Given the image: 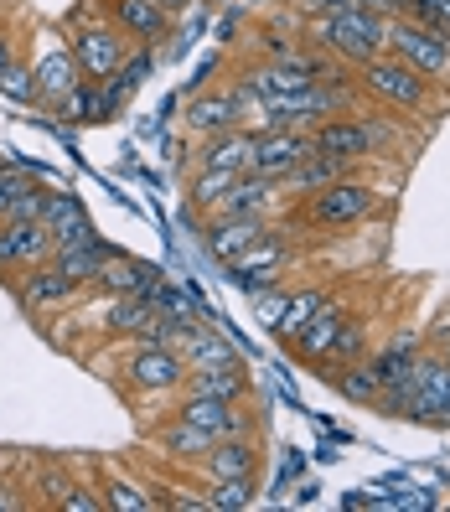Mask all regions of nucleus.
I'll list each match as a JSON object with an SVG mask.
<instances>
[{"label":"nucleus","mask_w":450,"mask_h":512,"mask_svg":"<svg viewBox=\"0 0 450 512\" xmlns=\"http://www.w3.org/2000/svg\"><path fill=\"white\" fill-rule=\"evenodd\" d=\"M311 47H321V52H337L342 63H368V57H378V52H388V16L383 11H373V6H342V11H321V16H311Z\"/></svg>","instance_id":"1"},{"label":"nucleus","mask_w":450,"mask_h":512,"mask_svg":"<svg viewBox=\"0 0 450 512\" xmlns=\"http://www.w3.org/2000/svg\"><path fill=\"white\" fill-rule=\"evenodd\" d=\"M68 47H73V57H78V73L94 78V83H104L119 63H125L130 37L109 21L104 6H88V11L78 6V11L68 16Z\"/></svg>","instance_id":"2"},{"label":"nucleus","mask_w":450,"mask_h":512,"mask_svg":"<svg viewBox=\"0 0 450 512\" xmlns=\"http://www.w3.org/2000/svg\"><path fill=\"white\" fill-rule=\"evenodd\" d=\"M119 373H125V388L140 399H176L187 383V357L182 347H161V342H130L119 352Z\"/></svg>","instance_id":"3"},{"label":"nucleus","mask_w":450,"mask_h":512,"mask_svg":"<svg viewBox=\"0 0 450 512\" xmlns=\"http://www.w3.org/2000/svg\"><path fill=\"white\" fill-rule=\"evenodd\" d=\"M373 207H378V187L357 182V176H342V182L300 197V218L321 233H342V228H357L363 218H373Z\"/></svg>","instance_id":"4"},{"label":"nucleus","mask_w":450,"mask_h":512,"mask_svg":"<svg viewBox=\"0 0 450 512\" xmlns=\"http://www.w3.org/2000/svg\"><path fill=\"white\" fill-rule=\"evenodd\" d=\"M357 88L373 94L378 104H394V109H425L430 104V78L414 73L409 63H399L394 52H378L368 63H357Z\"/></svg>","instance_id":"5"},{"label":"nucleus","mask_w":450,"mask_h":512,"mask_svg":"<svg viewBox=\"0 0 450 512\" xmlns=\"http://www.w3.org/2000/svg\"><path fill=\"white\" fill-rule=\"evenodd\" d=\"M388 52L409 63L414 73H425L430 83L435 78H450V37L430 21H414V16H388Z\"/></svg>","instance_id":"6"},{"label":"nucleus","mask_w":450,"mask_h":512,"mask_svg":"<svg viewBox=\"0 0 450 512\" xmlns=\"http://www.w3.org/2000/svg\"><path fill=\"white\" fill-rule=\"evenodd\" d=\"M383 145H388V130L378 119H363V114H332L311 130V150H321V156H332V161H352V166L378 156Z\"/></svg>","instance_id":"7"},{"label":"nucleus","mask_w":450,"mask_h":512,"mask_svg":"<svg viewBox=\"0 0 450 512\" xmlns=\"http://www.w3.org/2000/svg\"><path fill=\"white\" fill-rule=\"evenodd\" d=\"M78 295H83V285L68 280L52 259L37 264V269H21V275H16V300H21V311H32V316L68 311V306H78Z\"/></svg>","instance_id":"8"},{"label":"nucleus","mask_w":450,"mask_h":512,"mask_svg":"<svg viewBox=\"0 0 450 512\" xmlns=\"http://www.w3.org/2000/svg\"><path fill=\"white\" fill-rule=\"evenodd\" d=\"M311 156V130H285V125H269V130H259L254 135V161H249V171L254 176H290L300 161Z\"/></svg>","instance_id":"9"},{"label":"nucleus","mask_w":450,"mask_h":512,"mask_svg":"<svg viewBox=\"0 0 450 512\" xmlns=\"http://www.w3.org/2000/svg\"><path fill=\"white\" fill-rule=\"evenodd\" d=\"M176 419H187L192 430H202L207 440H223V435H244L249 430V414L228 404V399H213V394H176Z\"/></svg>","instance_id":"10"},{"label":"nucleus","mask_w":450,"mask_h":512,"mask_svg":"<svg viewBox=\"0 0 450 512\" xmlns=\"http://www.w3.org/2000/svg\"><path fill=\"white\" fill-rule=\"evenodd\" d=\"M109 11V21L140 47H161L171 37V16L156 6V0H99Z\"/></svg>","instance_id":"11"},{"label":"nucleus","mask_w":450,"mask_h":512,"mask_svg":"<svg viewBox=\"0 0 450 512\" xmlns=\"http://www.w3.org/2000/svg\"><path fill=\"white\" fill-rule=\"evenodd\" d=\"M445 383H450L445 352H419L414 357V409H409V419L445 425Z\"/></svg>","instance_id":"12"},{"label":"nucleus","mask_w":450,"mask_h":512,"mask_svg":"<svg viewBox=\"0 0 450 512\" xmlns=\"http://www.w3.org/2000/svg\"><path fill=\"white\" fill-rule=\"evenodd\" d=\"M182 125H187V140H213V135H228V130H244V114H238L228 83H223V88H213V94H197L187 104Z\"/></svg>","instance_id":"13"},{"label":"nucleus","mask_w":450,"mask_h":512,"mask_svg":"<svg viewBox=\"0 0 450 512\" xmlns=\"http://www.w3.org/2000/svg\"><path fill=\"white\" fill-rule=\"evenodd\" d=\"M32 78H37V104H57L68 94V88L83 78L78 73V57H73V47L68 42H52V47H42L37 57H32Z\"/></svg>","instance_id":"14"},{"label":"nucleus","mask_w":450,"mask_h":512,"mask_svg":"<svg viewBox=\"0 0 450 512\" xmlns=\"http://www.w3.org/2000/svg\"><path fill=\"white\" fill-rule=\"evenodd\" d=\"M269 228H275V218H213L207 223V249H213L223 264H233L249 249H259Z\"/></svg>","instance_id":"15"},{"label":"nucleus","mask_w":450,"mask_h":512,"mask_svg":"<svg viewBox=\"0 0 450 512\" xmlns=\"http://www.w3.org/2000/svg\"><path fill=\"white\" fill-rule=\"evenodd\" d=\"M161 285H166V275H161L156 264L125 259V254L114 249V259L104 264V275H99V285H94V290H99V295H135V300H150Z\"/></svg>","instance_id":"16"},{"label":"nucleus","mask_w":450,"mask_h":512,"mask_svg":"<svg viewBox=\"0 0 450 512\" xmlns=\"http://www.w3.org/2000/svg\"><path fill=\"white\" fill-rule=\"evenodd\" d=\"M249 161H254V130H228V135H213V140H192V166L238 171V176H244Z\"/></svg>","instance_id":"17"},{"label":"nucleus","mask_w":450,"mask_h":512,"mask_svg":"<svg viewBox=\"0 0 450 512\" xmlns=\"http://www.w3.org/2000/svg\"><path fill=\"white\" fill-rule=\"evenodd\" d=\"M254 466H259V445L244 430V435H223V440L207 445L197 471H202V481H213V476H254Z\"/></svg>","instance_id":"18"},{"label":"nucleus","mask_w":450,"mask_h":512,"mask_svg":"<svg viewBox=\"0 0 450 512\" xmlns=\"http://www.w3.org/2000/svg\"><path fill=\"white\" fill-rule=\"evenodd\" d=\"M6 244H11V269H16V275H21V269L47 264L57 254V244H52V233H47L42 218H11L6 223Z\"/></svg>","instance_id":"19"},{"label":"nucleus","mask_w":450,"mask_h":512,"mask_svg":"<svg viewBox=\"0 0 450 512\" xmlns=\"http://www.w3.org/2000/svg\"><path fill=\"white\" fill-rule=\"evenodd\" d=\"M109 259H114V249L104 244V238H94V233H88L83 244H68V249H57V254H52V264L63 269L68 280H78L83 290H94V285H99V275H104V264H109Z\"/></svg>","instance_id":"20"},{"label":"nucleus","mask_w":450,"mask_h":512,"mask_svg":"<svg viewBox=\"0 0 450 512\" xmlns=\"http://www.w3.org/2000/svg\"><path fill=\"white\" fill-rule=\"evenodd\" d=\"M99 497H104L109 512H156V507H161L156 492H150L140 476L119 471V466H104V476H99Z\"/></svg>","instance_id":"21"},{"label":"nucleus","mask_w":450,"mask_h":512,"mask_svg":"<svg viewBox=\"0 0 450 512\" xmlns=\"http://www.w3.org/2000/svg\"><path fill=\"white\" fill-rule=\"evenodd\" d=\"M352 171H357L352 161H332V156H321V150H311V156L300 161L290 176H280V187H285L290 197H311V192L342 182V176H352Z\"/></svg>","instance_id":"22"},{"label":"nucleus","mask_w":450,"mask_h":512,"mask_svg":"<svg viewBox=\"0 0 450 512\" xmlns=\"http://www.w3.org/2000/svg\"><path fill=\"white\" fill-rule=\"evenodd\" d=\"M182 357H187V368H238L244 357H238V347L223 337L218 326H197L182 337Z\"/></svg>","instance_id":"23"},{"label":"nucleus","mask_w":450,"mask_h":512,"mask_svg":"<svg viewBox=\"0 0 450 512\" xmlns=\"http://www.w3.org/2000/svg\"><path fill=\"white\" fill-rule=\"evenodd\" d=\"M342 321H347V300H342V295H332V300H326V306H321V311H316V316L306 321V331H300V337H295V352L306 357V363H316V357H321L326 347L337 342Z\"/></svg>","instance_id":"24"},{"label":"nucleus","mask_w":450,"mask_h":512,"mask_svg":"<svg viewBox=\"0 0 450 512\" xmlns=\"http://www.w3.org/2000/svg\"><path fill=\"white\" fill-rule=\"evenodd\" d=\"M42 223H47V233H52V244L57 249H68V244H83L88 233V213H83V202L78 197H68V192H52V202H47V213H42Z\"/></svg>","instance_id":"25"},{"label":"nucleus","mask_w":450,"mask_h":512,"mask_svg":"<svg viewBox=\"0 0 450 512\" xmlns=\"http://www.w3.org/2000/svg\"><path fill=\"white\" fill-rule=\"evenodd\" d=\"M368 331H373V326H368V316H352V311H347V321H342V331H337V342L316 357L321 378H332L337 368L357 363V357H368Z\"/></svg>","instance_id":"26"},{"label":"nucleus","mask_w":450,"mask_h":512,"mask_svg":"<svg viewBox=\"0 0 450 512\" xmlns=\"http://www.w3.org/2000/svg\"><path fill=\"white\" fill-rule=\"evenodd\" d=\"M332 300V290L326 285H300V290H285V306H280V316H275V331L285 342H295L300 331H306V321Z\"/></svg>","instance_id":"27"},{"label":"nucleus","mask_w":450,"mask_h":512,"mask_svg":"<svg viewBox=\"0 0 450 512\" xmlns=\"http://www.w3.org/2000/svg\"><path fill=\"white\" fill-rule=\"evenodd\" d=\"M182 388L187 394H213V399H228V404H244L249 399V373H244V363L238 368H192Z\"/></svg>","instance_id":"28"},{"label":"nucleus","mask_w":450,"mask_h":512,"mask_svg":"<svg viewBox=\"0 0 450 512\" xmlns=\"http://www.w3.org/2000/svg\"><path fill=\"white\" fill-rule=\"evenodd\" d=\"M150 435H156V445H161V456H166V461H182V466H202L207 445H213L202 430H192L187 419H176V414H171V425L150 430Z\"/></svg>","instance_id":"29"},{"label":"nucleus","mask_w":450,"mask_h":512,"mask_svg":"<svg viewBox=\"0 0 450 512\" xmlns=\"http://www.w3.org/2000/svg\"><path fill=\"white\" fill-rule=\"evenodd\" d=\"M233 182H238V171H207V166H192L187 171V207H192V218L202 213H213V207L233 192Z\"/></svg>","instance_id":"30"},{"label":"nucleus","mask_w":450,"mask_h":512,"mask_svg":"<svg viewBox=\"0 0 450 512\" xmlns=\"http://www.w3.org/2000/svg\"><path fill=\"white\" fill-rule=\"evenodd\" d=\"M414 357H419V331H414V326H404L388 347L368 352V363H373L378 383H394L399 373H409V368H414Z\"/></svg>","instance_id":"31"},{"label":"nucleus","mask_w":450,"mask_h":512,"mask_svg":"<svg viewBox=\"0 0 450 512\" xmlns=\"http://www.w3.org/2000/svg\"><path fill=\"white\" fill-rule=\"evenodd\" d=\"M202 497H207V512H244L254 507L259 487H254V476H213V481H202Z\"/></svg>","instance_id":"32"},{"label":"nucleus","mask_w":450,"mask_h":512,"mask_svg":"<svg viewBox=\"0 0 450 512\" xmlns=\"http://www.w3.org/2000/svg\"><path fill=\"white\" fill-rule=\"evenodd\" d=\"M332 383H337V394H342L347 404H373V409H378L383 383H378V373H373V363H368V357H357V363L337 368V373H332Z\"/></svg>","instance_id":"33"},{"label":"nucleus","mask_w":450,"mask_h":512,"mask_svg":"<svg viewBox=\"0 0 450 512\" xmlns=\"http://www.w3.org/2000/svg\"><path fill=\"white\" fill-rule=\"evenodd\" d=\"M52 114L68 119V125H94V119H99V83L94 78H78L68 94L52 104Z\"/></svg>","instance_id":"34"},{"label":"nucleus","mask_w":450,"mask_h":512,"mask_svg":"<svg viewBox=\"0 0 450 512\" xmlns=\"http://www.w3.org/2000/svg\"><path fill=\"white\" fill-rule=\"evenodd\" d=\"M0 94H6L11 104H37V78H32V63H16L0 73Z\"/></svg>","instance_id":"35"},{"label":"nucleus","mask_w":450,"mask_h":512,"mask_svg":"<svg viewBox=\"0 0 450 512\" xmlns=\"http://www.w3.org/2000/svg\"><path fill=\"white\" fill-rule=\"evenodd\" d=\"M57 512H104L99 481H68V492L57 497Z\"/></svg>","instance_id":"36"},{"label":"nucleus","mask_w":450,"mask_h":512,"mask_svg":"<svg viewBox=\"0 0 450 512\" xmlns=\"http://www.w3.org/2000/svg\"><path fill=\"white\" fill-rule=\"evenodd\" d=\"M47 202H52V192H47L42 182H26L21 197H16V207H11V218H42ZM11 218H6V223H11Z\"/></svg>","instance_id":"37"},{"label":"nucleus","mask_w":450,"mask_h":512,"mask_svg":"<svg viewBox=\"0 0 450 512\" xmlns=\"http://www.w3.org/2000/svg\"><path fill=\"white\" fill-rule=\"evenodd\" d=\"M280 306H285V290H280V285H275V290H264V300H259V321H264V326H275Z\"/></svg>","instance_id":"38"},{"label":"nucleus","mask_w":450,"mask_h":512,"mask_svg":"<svg viewBox=\"0 0 450 512\" xmlns=\"http://www.w3.org/2000/svg\"><path fill=\"white\" fill-rule=\"evenodd\" d=\"M342 6H352V0H300V11H306V16H321V11H342Z\"/></svg>","instance_id":"39"},{"label":"nucleus","mask_w":450,"mask_h":512,"mask_svg":"<svg viewBox=\"0 0 450 512\" xmlns=\"http://www.w3.org/2000/svg\"><path fill=\"white\" fill-rule=\"evenodd\" d=\"M11 63H16V37L6 32V26H0V73H6Z\"/></svg>","instance_id":"40"},{"label":"nucleus","mask_w":450,"mask_h":512,"mask_svg":"<svg viewBox=\"0 0 450 512\" xmlns=\"http://www.w3.org/2000/svg\"><path fill=\"white\" fill-rule=\"evenodd\" d=\"M0 275H16L11 269V244H6V223H0Z\"/></svg>","instance_id":"41"},{"label":"nucleus","mask_w":450,"mask_h":512,"mask_svg":"<svg viewBox=\"0 0 450 512\" xmlns=\"http://www.w3.org/2000/svg\"><path fill=\"white\" fill-rule=\"evenodd\" d=\"M156 6H161L166 16H176V11H187V6H192V0H156Z\"/></svg>","instance_id":"42"},{"label":"nucleus","mask_w":450,"mask_h":512,"mask_svg":"<svg viewBox=\"0 0 450 512\" xmlns=\"http://www.w3.org/2000/svg\"><path fill=\"white\" fill-rule=\"evenodd\" d=\"M445 425H450V383H445Z\"/></svg>","instance_id":"43"}]
</instances>
